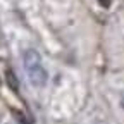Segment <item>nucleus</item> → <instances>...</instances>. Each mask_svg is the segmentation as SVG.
<instances>
[{
    "label": "nucleus",
    "instance_id": "nucleus-1",
    "mask_svg": "<svg viewBox=\"0 0 124 124\" xmlns=\"http://www.w3.org/2000/svg\"><path fill=\"white\" fill-rule=\"evenodd\" d=\"M23 64H24V71L28 74V79L33 86L41 88L46 85L48 74H46V69L41 62L40 54L35 48H28L23 52Z\"/></svg>",
    "mask_w": 124,
    "mask_h": 124
},
{
    "label": "nucleus",
    "instance_id": "nucleus-2",
    "mask_svg": "<svg viewBox=\"0 0 124 124\" xmlns=\"http://www.w3.org/2000/svg\"><path fill=\"white\" fill-rule=\"evenodd\" d=\"M121 105H122V107H124V97H122V98H121Z\"/></svg>",
    "mask_w": 124,
    "mask_h": 124
}]
</instances>
